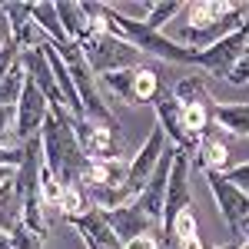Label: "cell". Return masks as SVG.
<instances>
[{"label": "cell", "instance_id": "cell-14", "mask_svg": "<svg viewBox=\"0 0 249 249\" xmlns=\"http://www.w3.org/2000/svg\"><path fill=\"white\" fill-rule=\"evenodd\" d=\"M196 163H199L203 170H216V173L230 170V146H226V140H223L219 130H210V133L199 140V146H196Z\"/></svg>", "mask_w": 249, "mask_h": 249}, {"label": "cell", "instance_id": "cell-10", "mask_svg": "<svg viewBox=\"0 0 249 249\" xmlns=\"http://www.w3.org/2000/svg\"><path fill=\"white\" fill-rule=\"evenodd\" d=\"M193 206V193H190V153L176 150L173 156V170H170V183H166V203H163V230H170L173 219L183 210Z\"/></svg>", "mask_w": 249, "mask_h": 249}, {"label": "cell", "instance_id": "cell-18", "mask_svg": "<svg viewBox=\"0 0 249 249\" xmlns=\"http://www.w3.org/2000/svg\"><path fill=\"white\" fill-rule=\"evenodd\" d=\"M23 223V196L17 193L14 179L7 186H0V232H10Z\"/></svg>", "mask_w": 249, "mask_h": 249}, {"label": "cell", "instance_id": "cell-28", "mask_svg": "<svg viewBox=\"0 0 249 249\" xmlns=\"http://www.w3.org/2000/svg\"><path fill=\"white\" fill-rule=\"evenodd\" d=\"M40 199H43L47 206H60V199H63V186L57 183V176L47 170V163H43V170H40Z\"/></svg>", "mask_w": 249, "mask_h": 249}, {"label": "cell", "instance_id": "cell-37", "mask_svg": "<svg viewBox=\"0 0 249 249\" xmlns=\"http://www.w3.org/2000/svg\"><path fill=\"white\" fill-rule=\"evenodd\" d=\"M236 243H239V239H232V243H226V246H216V249H236Z\"/></svg>", "mask_w": 249, "mask_h": 249}, {"label": "cell", "instance_id": "cell-29", "mask_svg": "<svg viewBox=\"0 0 249 249\" xmlns=\"http://www.w3.org/2000/svg\"><path fill=\"white\" fill-rule=\"evenodd\" d=\"M10 249H43V239H40L37 232H30L23 223H20L17 230L10 232Z\"/></svg>", "mask_w": 249, "mask_h": 249}, {"label": "cell", "instance_id": "cell-6", "mask_svg": "<svg viewBox=\"0 0 249 249\" xmlns=\"http://www.w3.org/2000/svg\"><path fill=\"white\" fill-rule=\"evenodd\" d=\"M249 17V3H236L226 17L219 20V23H210V27H179L176 34H170L179 47H186V50H206V47H213V43H219L223 37H230V34H236V30H243V23H246Z\"/></svg>", "mask_w": 249, "mask_h": 249}, {"label": "cell", "instance_id": "cell-11", "mask_svg": "<svg viewBox=\"0 0 249 249\" xmlns=\"http://www.w3.org/2000/svg\"><path fill=\"white\" fill-rule=\"evenodd\" d=\"M153 110H156V123H160V130L166 133V140H170L173 146H176V150H186V153H196L199 143L186 133V126H183V107L176 103L173 90L163 87V93L156 96Z\"/></svg>", "mask_w": 249, "mask_h": 249}, {"label": "cell", "instance_id": "cell-36", "mask_svg": "<svg viewBox=\"0 0 249 249\" xmlns=\"http://www.w3.org/2000/svg\"><path fill=\"white\" fill-rule=\"evenodd\" d=\"M236 249H249V236H243V239L236 243Z\"/></svg>", "mask_w": 249, "mask_h": 249}, {"label": "cell", "instance_id": "cell-23", "mask_svg": "<svg viewBox=\"0 0 249 249\" xmlns=\"http://www.w3.org/2000/svg\"><path fill=\"white\" fill-rule=\"evenodd\" d=\"M100 87H107L116 100H123L126 107H136V93H133V70H120V73H107V77H96Z\"/></svg>", "mask_w": 249, "mask_h": 249}, {"label": "cell", "instance_id": "cell-15", "mask_svg": "<svg viewBox=\"0 0 249 249\" xmlns=\"http://www.w3.org/2000/svg\"><path fill=\"white\" fill-rule=\"evenodd\" d=\"M57 14H60V23L67 30V37L80 43L93 34V23H90V14H87V3H77V0H63L57 3Z\"/></svg>", "mask_w": 249, "mask_h": 249}, {"label": "cell", "instance_id": "cell-33", "mask_svg": "<svg viewBox=\"0 0 249 249\" xmlns=\"http://www.w3.org/2000/svg\"><path fill=\"white\" fill-rule=\"evenodd\" d=\"M0 166L17 170L20 166V146H0Z\"/></svg>", "mask_w": 249, "mask_h": 249}, {"label": "cell", "instance_id": "cell-27", "mask_svg": "<svg viewBox=\"0 0 249 249\" xmlns=\"http://www.w3.org/2000/svg\"><path fill=\"white\" fill-rule=\"evenodd\" d=\"M166 232H173V239H176V243H179V239H190V236H199V219H196V213L183 210L176 219H173V226Z\"/></svg>", "mask_w": 249, "mask_h": 249}, {"label": "cell", "instance_id": "cell-8", "mask_svg": "<svg viewBox=\"0 0 249 249\" xmlns=\"http://www.w3.org/2000/svg\"><path fill=\"white\" fill-rule=\"evenodd\" d=\"M50 116V100L37 90V83L27 77V87L17 100V146L20 143H30V140H40V130Z\"/></svg>", "mask_w": 249, "mask_h": 249}, {"label": "cell", "instance_id": "cell-35", "mask_svg": "<svg viewBox=\"0 0 249 249\" xmlns=\"http://www.w3.org/2000/svg\"><path fill=\"white\" fill-rule=\"evenodd\" d=\"M14 173H17V170H10V166H0V186H7V183L14 179Z\"/></svg>", "mask_w": 249, "mask_h": 249}, {"label": "cell", "instance_id": "cell-3", "mask_svg": "<svg viewBox=\"0 0 249 249\" xmlns=\"http://www.w3.org/2000/svg\"><path fill=\"white\" fill-rule=\"evenodd\" d=\"M80 50H83V60L87 67L93 70L96 77H107V73H120V70H136L143 67L146 57L136 50L130 40H123L120 34H90L87 40H80Z\"/></svg>", "mask_w": 249, "mask_h": 249}, {"label": "cell", "instance_id": "cell-30", "mask_svg": "<svg viewBox=\"0 0 249 249\" xmlns=\"http://www.w3.org/2000/svg\"><path fill=\"white\" fill-rule=\"evenodd\" d=\"M226 83H232V87H246L249 83V47H246V53L239 57V63L232 67V73L226 77Z\"/></svg>", "mask_w": 249, "mask_h": 249}, {"label": "cell", "instance_id": "cell-2", "mask_svg": "<svg viewBox=\"0 0 249 249\" xmlns=\"http://www.w3.org/2000/svg\"><path fill=\"white\" fill-rule=\"evenodd\" d=\"M103 17H107V23H110V34H120L123 40H130L143 57H156V60H166V63L193 67V50L179 47L170 34L150 30L143 20L126 17L123 10H116V7H110V3H103Z\"/></svg>", "mask_w": 249, "mask_h": 249}, {"label": "cell", "instance_id": "cell-21", "mask_svg": "<svg viewBox=\"0 0 249 249\" xmlns=\"http://www.w3.org/2000/svg\"><path fill=\"white\" fill-rule=\"evenodd\" d=\"M173 96H176V103H179V107H193V103H213V96H210V90H206V80H203V73H190V77L176 80Z\"/></svg>", "mask_w": 249, "mask_h": 249}, {"label": "cell", "instance_id": "cell-5", "mask_svg": "<svg viewBox=\"0 0 249 249\" xmlns=\"http://www.w3.org/2000/svg\"><path fill=\"white\" fill-rule=\"evenodd\" d=\"M246 47H249V17H246V23H243V30L223 37L219 43H213L206 50H193V67H203L206 73L226 80L232 73V67L239 63V57L246 53Z\"/></svg>", "mask_w": 249, "mask_h": 249}, {"label": "cell", "instance_id": "cell-25", "mask_svg": "<svg viewBox=\"0 0 249 249\" xmlns=\"http://www.w3.org/2000/svg\"><path fill=\"white\" fill-rule=\"evenodd\" d=\"M23 87H27V70H23V63H17V67H10V73L0 77V103L17 107Z\"/></svg>", "mask_w": 249, "mask_h": 249}, {"label": "cell", "instance_id": "cell-16", "mask_svg": "<svg viewBox=\"0 0 249 249\" xmlns=\"http://www.w3.org/2000/svg\"><path fill=\"white\" fill-rule=\"evenodd\" d=\"M213 123L232 136H249V103H213Z\"/></svg>", "mask_w": 249, "mask_h": 249}, {"label": "cell", "instance_id": "cell-34", "mask_svg": "<svg viewBox=\"0 0 249 249\" xmlns=\"http://www.w3.org/2000/svg\"><path fill=\"white\" fill-rule=\"evenodd\" d=\"M176 246H179V249H206V246H203V239H199V236H190V239H179Z\"/></svg>", "mask_w": 249, "mask_h": 249}, {"label": "cell", "instance_id": "cell-13", "mask_svg": "<svg viewBox=\"0 0 249 249\" xmlns=\"http://www.w3.org/2000/svg\"><path fill=\"white\" fill-rule=\"evenodd\" d=\"M173 156H176V146L166 150V156L160 160V166L153 170V176L146 179V186L140 190L133 203L140 210L146 213L150 219H156L160 226H163V203H166V183H170V170H173Z\"/></svg>", "mask_w": 249, "mask_h": 249}, {"label": "cell", "instance_id": "cell-32", "mask_svg": "<svg viewBox=\"0 0 249 249\" xmlns=\"http://www.w3.org/2000/svg\"><path fill=\"white\" fill-rule=\"evenodd\" d=\"M123 249H160V236L156 232H143L130 243H123Z\"/></svg>", "mask_w": 249, "mask_h": 249}, {"label": "cell", "instance_id": "cell-24", "mask_svg": "<svg viewBox=\"0 0 249 249\" xmlns=\"http://www.w3.org/2000/svg\"><path fill=\"white\" fill-rule=\"evenodd\" d=\"M183 7H186V3H179V0H156V3L146 7V20H143V23H146L150 30H160V34H163V27H170L173 17H176Z\"/></svg>", "mask_w": 249, "mask_h": 249}, {"label": "cell", "instance_id": "cell-31", "mask_svg": "<svg viewBox=\"0 0 249 249\" xmlns=\"http://www.w3.org/2000/svg\"><path fill=\"white\" fill-rule=\"evenodd\" d=\"M226 179L236 183L243 193H249V163H239V166H230L226 170Z\"/></svg>", "mask_w": 249, "mask_h": 249}, {"label": "cell", "instance_id": "cell-9", "mask_svg": "<svg viewBox=\"0 0 249 249\" xmlns=\"http://www.w3.org/2000/svg\"><path fill=\"white\" fill-rule=\"evenodd\" d=\"M170 146H173V143L166 140V133H163V130H160V123H156L153 130L146 133L143 146L136 150V156L130 160V193H133V199L140 196V190L146 186V179L153 176V170L160 166V160L166 156Z\"/></svg>", "mask_w": 249, "mask_h": 249}, {"label": "cell", "instance_id": "cell-22", "mask_svg": "<svg viewBox=\"0 0 249 249\" xmlns=\"http://www.w3.org/2000/svg\"><path fill=\"white\" fill-rule=\"evenodd\" d=\"M60 216H63V219H67V223H77V219H83V216H87V213L93 210V203H90V199H87V193H83V186H67V190H63V199H60Z\"/></svg>", "mask_w": 249, "mask_h": 249}, {"label": "cell", "instance_id": "cell-4", "mask_svg": "<svg viewBox=\"0 0 249 249\" xmlns=\"http://www.w3.org/2000/svg\"><path fill=\"white\" fill-rule=\"evenodd\" d=\"M203 173H206V186L216 199L219 216L226 219L230 232H236V239H243V226L249 219V193H243L236 183H230L226 173H216V170H203Z\"/></svg>", "mask_w": 249, "mask_h": 249}, {"label": "cell", "instance_id": "cell-12", "mask_svg": "<svg viewBox=\"0 0 249 249\" xmlns=\"http://www.w3.org/2000/svg\"><path fill=\"white\" fill-rule=\"evenodd\" d=\"M103 216V223L116 232V239L120 243H130L136 236H143V232H156L160 230V223L150 219L146 213L140 210L136 203H126V206H116V210H96Z\"/></svg>", "mask_w": 249, "mask_h": 249}, {"label": "cell", "instance_id": "cell-1", "mask_svg": "<svg viewBox=\"0 0 249 249\" xmlns=\"http://www.w3.org/2000/svg\"><path fill=\"white\" fill-rule=\"evenodd\" d=\"M40 150H43V163L47 170L57 176V183L67 186H77L83 170L90 166V160L83 153L73 130V116L67 113V107H50V116L40 130Z\"/></svg>", "mask_w": 249, "mask_h": 249}, {"label": "cell", "instance_id": "cell-26", "mask_svg": "<svg viewBox=\"0 0 249 249\" xmlns=\"http://www.w3.org/2000/svg\"><path fill=\"white\" fill-rule=\"evenodd\" d=\"M0 146H17V107L0 103Z\"/></svg>", "mask_w": 249, "mask_h": 249}, {"label": "cell", "instance_id": "cell-20", "mask_svg": "<svg viewBox=\"0 0 249 249\" xmlns=\"http://www.w3.org/2000/svg\"><path fill=\"white\" fill-rule=\"evenodd\" d=\"M232 7H236V3H230V0H199V3H186V10H190V23H186V27H210V23H219Z\"/></svg>", "mask_w": 249, "mask_h": 249}, {"label": "cell", "instance_id": "cell-17", "mask_svg": "<svg viewBox=\"0 0 249 249\" xmlns=\"http://www.w3.org/2000/svg\"><path fill=\"white\" fill-rule=\"evenodd\" d=\"M34 23L40 27V34L50 40L53 47H67V43H73V40L67 37L63 23H60L57 3H50V0H43V3H34Z\"/></svg>", "mask_w": 249, "mask_h": 249}, {"label": "cell", "instance_id": "cell-19", "mask_svg": "<svg viewBox=\"0 0 249 249\" xmlns=\"http://www.w3.org/2000/svg\"><path fill=\"white\" fill-rule=\"evenodd\" d=\"M133 93H136V107H153L156 96L163 93V83H160V73L153 67H136L133 70Z\"/></svg>", "mask_w": 249, "mask_h": 249}, {"label": "cell", "instance_id": "cell-7", "mask_svg": "<svg viewBox=\"0 0 249 249\" xmlns=\"http://www.w3.org/2000/svg\"><path fill=\"white\" fill-rule=\"evenodd\" d=\"M77 140L90 163H103V160H123L120 156V123H93V120H73Z\"/></svg>", "mask_w": 249, "mask_h": 249}]
</instances>
